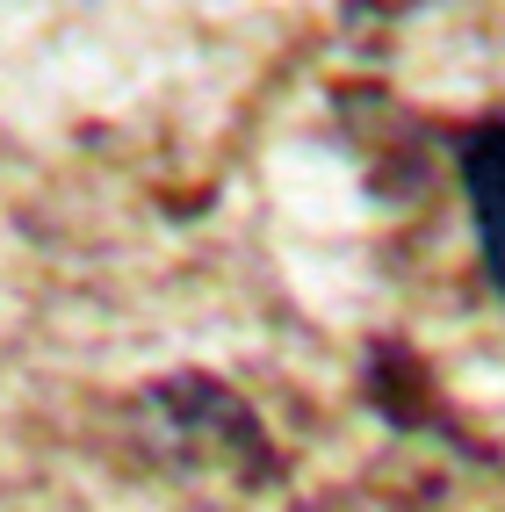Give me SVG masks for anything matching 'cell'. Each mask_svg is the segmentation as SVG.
<instances>
[{
    "mask_svg": "<svg viewBox=\"0 0 505 512\" xmlns=\"http://www.w3.org/2000/svg\"><path fill=\"white\" fill-rule=\"evenodd\" d=\"M145 412H152L166 448H181L195 469H224L231 484H275L282 476V455L267 440L260 412L231 383H217V375H202V368L159 375L145 390Z\"/></svg>",
    "mask_w": 505,
    "mask_h": 512,
    "instance_id": "obj_1",
    "label": "cell"
},
{
    "mask_svg": "<svg viewBox=\"0 0 505 512\" xmlns=\"http://www.w3.org/2000/svg\"><path fill=\"white\" fill-rule=\"evenodd\" d=\"M361 404L376 412L390 433H412V440H448L462 455H484L477 440L462 433V419L448 412L441 383H433V368L404 347V339H376V347L361 354Z\"/></svg>",
    "mask_w": 505,
    "mask_h": 512,
    "instance_id": "obj_2",
    "label": "cell"
},
{
    "mask_svg": "<svg viewBox=\"0 0 505 512\" xmlns=\"http://www.w3.org/2000/svg\"><path fill=\"white\" fill-rule=\"evenodd\" d=\"M448 152H455V181H462V202H469L484 282H491V296H505V109H491L477 123H455Z\"/></svg>",
    "mask_w": 505,
    "mask_h": 512,
    "instance_id": "obj_3",
    "label": "cell"
}]
</instances>
